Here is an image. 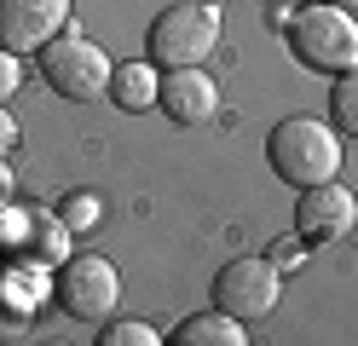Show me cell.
<instances>
[{
    "mask_svg": "<svg viewBox=\"0 0 358 346\" xmlns=\"http://www.w3.org/2000/svg\"><path fill=\"white\" fill-rule=\"evenodd\" d=\"M266 161L283 185L295 191H312V185H329L341 173V133L318 115H289L266 133Z\"/></svg>",
    "mask_w": 358,
    "mask_h": 346,
    "instance_id": "1",
    "label": "cell"
},
{
    "mask_svg": "<svg viewBox=\"0 0 358 346\" xmlns=\"http://www.w3.org/2000/svg\"><path fill=\"white\" fill-rule=\"evenodd\" d=\"M289 52L318 75H352L358 69V17L347 6H324V0H306L289 17Z\"/></svg>",
    "mask_w": 358,
    "mask_h": 346,
    "instance_id": "2",
    "label": "cell"
},
{
    "mask_svg": "<svg viewBox=\"0 0 358 346\" xmlns=\"http://www.w3.org/2000/svg\"><path fill=\"white\" fill-rule=\"evenodd\" d=\"M150 64L162 69H203L214 58L220 46V6H203V0H179V6H168L162 17L150 23Z\"/></svg>",
    "mask_w": 358,
    "mask_h": 346,
    "instance_id": "3",
    "label": "cell"
},
{
    "mask_svg": "<svg viewBox=\"0 0 358 346\" xmlns=\"http://www.w3.org/2000/svg\"><path fill=\"white\" fill-rule=\"evenodd\" d=\"M35 64H41V81H47L58 99H70V104L104 99V92H110V75H116V64H110L104 46L87 41V35H70V29H64L52 46H41Z\"/></svg>",
    "mask_w": 358,
    "mask_h": 346,
    "instance_id": "4",
    "label": "cell"
},
{
    "mask_svg": "<svg viewBox=\"0 0 358 346\" xmlns=\"http://www.w3.org/2000/svg\"><path fill=\"white\" fill-rule=\"evenodd\" d=\"M283 300V277L266 254H237L214 271V312H226L237 323H260L272 317Z\"/></svg>",
    "mask_w": 358,
    "mask_h": 346,
    "instance_id": "5",
    "label": "cell"
},
{
    "mask_svg": "<svg viewBox=\"0 0 358 346\" xmlns=\"http://www.w3.org/2000/svg\"><path fill=\"white\" fill-rule=\"evenodd\" d=\"M52 294H58L64 317H76V323H104L110 312L122 306V277H116V266H110L104 254H70V260L58 266Z\"/></svg>",
    "mask_w": 358,
    "mask_h": 346,
    "instance_id": "6",
    "label": "cell"
},
{
    "mask_svg": "<svg viewBox=\"0 0 358 346\" xmlns=\"http://www.w3.org/2000/svg\"><path fill=\"white\" fill-rule=\"evenodd\" d=\"M0 254L12 266H64L70 260V231L58 208H6L0 214Z\"/></svg>",
    "mask_w": 358,
    "mask_h": 346,
    "instance_id": "7",
    "label": "cell"
},
{
    "mask_svg": "<svg viewBox=\"0 0 358 346\" xmlns=\"http://www.w3.org/2000/svg\"><path fill=\"white\" fill-rule=\"evenodd\" d=\"M70 29V0H0V46L6 52H41Z\"/></svg>",
    "mask_w": 358,
    "mask_h": 346,
    "instance_id": "8",
    "label": "cell"
},
{
    "mask_svg": "<svg viewBox=\"0 0 358 346\" xmlns=\"http://www.w3.org/2000/svg\"><path fill=\"white\" fill-rule=\"evenodd\" d=\"M352 225H358V196L347 191L341 179L301 191V202H295V237L301 243H318V248L324 243H341Z\"/></svg>",
    "mask_w": 358,
    "mask_h": 346,
    "instance_id": "9",
    "label": "cell"
},
{
    "mask_svg": "<svg viewBox=\"0 0 358 346\" xmlns=\"http://www.w3.org/2000/svg\"><path fill=\"white\" fill-rule=\"evenodd\" d=\"M156 110L173 127H203V122L220 115V87H214L208 69H168L162 92H156Z\"/></svg>",
    "mask_w": 358,
    "mask_h": 346,
    "instance_id": "10",
    "label": "cell"
},
{
    "mask_svg": "<svg viewBox=\"0 0 358 346\" xmlns=\"http://www.w3.org/2000/svg\"><path fill=\"white\" fill-rule=\"evenodd\" d=\"M156 92H162V69H156L150 58H127V64H116V75H110V99H116L127 115L150 110Z\"/></svg>",
    "mask_w": 358,
    "mask_h": 346,
    "instance_id": "11",
    "label": "cell"
},
{
    "mask_svg": "<svg viewBox=\"0 0 358 346\" xmlns=\"http://www.w3.org/2000/svg\"><path fill=\"white\" fill-rule=\"evenodd\" d=\"M168 346H249V323H237L226 312H196L168 335Z\"/></svg>",
    "mask_w": 358,
    "mask_h": 346,
    "instance_id": "12",
    "label": "cell"
},
{
    "mask_svg": "<svg viewBox=\"0 0 358 346\" xmlns=\"http://www.w3.org/2000/svg\"><path fill=\"white\" fill-rule=\"evenodd\" d=\"M93 346H168V340H162V329L145 323V317H104Z\"/></svg>",
    "mask_w": 358,
    "mask_h": 346,
    "instance_id": "13",
    "label": "cell"
},
{
    "mask_svg": "<svg viewBox=\"0 0 358 346\" xmlns=\"http://www.w3.org/2000/svg\"><path fill=\"white\" fill-rule=\"evenodd\" d=\"M329 127L358 138V69H352V75H335V81H329Z\"/></svg>",
    "mask_w": 358,
    "mask_h": 346,
    "instance_id": "14",
    "label": "cell"
},
{
    "mask_svg": "<svg viewBox=\"0 0 358 346\" xmlns=\"http://www.w3.org/2000/svg\"><path fill=\"white\" fill-rule=\"evenodd\" d=\"M58 219H64L70 237H76V231H93V225H104V202L93 191H70V196L58 202Z\"/></svg>",
    "mask_w": 358,
    "mask_h": 346,
    "instance_id": "15",
    "label": "cell"
},
{
    "mask_svg": "<svg viewBox=\"0 0 358 346\" xmlns=\"http://www.w3.org/2000/svg\"><path fill=\"white\" fill-rule=\"evenodd\" d=\"M266 260L278 266V277H289V271H301V260H306V243L301 237H283V243H272V254Z\"/></svg>",
    "mask_w": 358,
    "mask_h": 346,
    "instance_id": "16",
    "label": "cell"
},
{
    "mask_svg": "<svg viewBox=\"0 0 358 346\" xmlns=\"http://www.w3.org/2000/svg\"><path fill=\"white\" fill-rule=\"evenodd\" d=\"M17 87H24V64H17V52H6V46H0V104H6Z\"/></svg>",
    "mask_w": 358,
    "mask_h": 346,
    "instance_id": "17",
    "label": "cell"
},
{
    "mask_svg": "<svg viewBox=\"0 0 358 346\" xmlns=\"http://www.w3.org/2000/svg\"><path fill=\"white\" fill-rule=\"evenodd\" d=\"M17 138H24V127H17V122H12V110L0 104V156H12V150H17Z\"/></svg>",
    "mask_w": 358,
    "mask_h": 346,
    "instance_id": "18",
    "label": "cell"
},
{
    "mask_svg": "<svg viewBox=\"0 0 358 346\" xmlns=\"http://www.w3.org/2000/svg\"><path fill=\"white\" fill-rule=\"evenodd\" d=\"M12 196H17V173H12V161L0 156V214L12 208Z\"/></svg>",
    "mask_w": 358,
    "mask_h": 346,
    "instance_id": "19",
    "label": "cell"
},
{
    "mask_svg": "<svg viewBox=\"0 0 358 346\" xmlns=\"http://www.w3.org/2000/svg\"><path fill=\"white\" fill-rule=\"evenodd\" d=\"M24 306H12V300H0V335H6V329H24Z\"/></svg>",
    "mask_w": 358,
    "mask_h": 346,
    "instance_id": "20",
    "label": "cell"
},
{
    "mask_svg": "<svg viewBox=\"0 0 358 346\" xmlns=\"http://www.w3.org/2000/svg\"><path fill=\"white\" fill-rule=\"evenodd\" d=\"M324 6H347V12H352V6H358V0H324Z\"/></svg>",
    "mask_w": 358,
    "mask_h": 346,
    "instance_id": "21",
    "label": "cell"
},
{
    "mask_svg": "<svg viewBox=\"0 0 358 346\" xmlns=\"http://www.w3.org/2000/svg\"><path fill=\"white\" fill-rule=\"evenodd\" d=\"M41 346H70V340H41Z\"/></svg>",
    "mask_w": 358,
    "mask_h": 346,
    "instance_id": "22",
    "label": "cell"
}]
</instances>
